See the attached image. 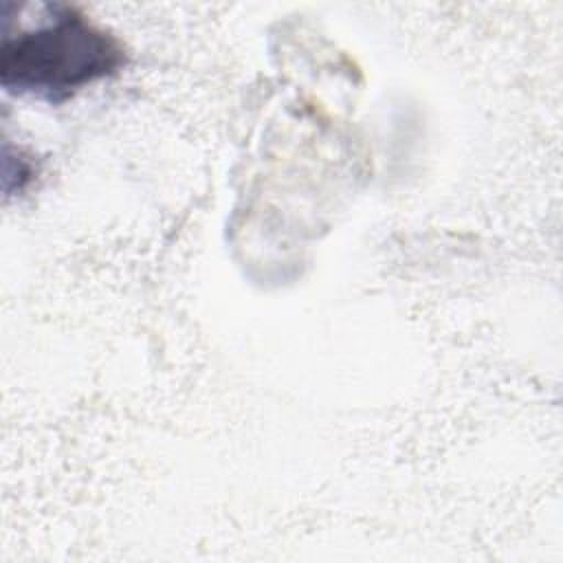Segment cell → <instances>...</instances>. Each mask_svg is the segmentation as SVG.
Returning a JSON list of instances; mask_svg holds the SVG:
<instances>
[{"instance_id": "cell-1", "label": "cell", "mask_w": 563, "mask_h": 563, "mask_svg": "<svg viewBox=\"0 0 563 563\" xmlns=\"http://www.w3.org/2000/svg\"><path fill=\"white\" fill-rule=\"evenodd\" d=\"M33 18V24H18V31L4 29L0 48L4 90L62 103L125 66L121 40L79 9L40 2Z\"/></svg>"}]
</instances>
